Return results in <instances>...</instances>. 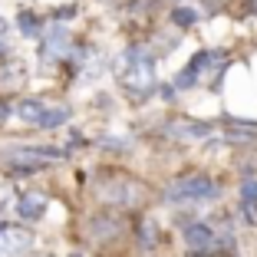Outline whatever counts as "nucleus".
I'll return each mask as SVG.
<instances>
[{"mask_svg":"<svg viewBox=\"0 0 257 257\" xmlns=\"http://www.w3.org/2000/svg\"><path fill=\"white\" fill-rule=\"evenodd\" d=\"M115 73H119V83L125 86L132 96H145V92L155 86V63L149 60L145 50H128V53L115 63Z\"/></svg>","mask_w":257,"mask_h":257,"instance_id":"f257e3e1","label":"nucleus"},{"mask_svg":"<svg viewBox=\"0 0 257 257\" xmlns=\"http://www.w3.org/2000/svg\"><path fill=\"white\" fill-rule=\"evenodd\" d=\"M218 191H214V182L208 178V175H188V178H182V182H175L172 191H168V198H182V201H204V198H214Z\"/></svg>","mask_w":257,"mask_h":257,"instance_id":"f03ea898","label":"nucleus"},{"mask_svg":"<svg viewBox=\"0 0 257 257\" xmlns=\"http://www.w3.org/2000/svg\"><path fill=\"white\" fill-rule=\"evenodd\" d=\"M221 66V53L218 50H208V53H198L195 60L188 63V69L185 73H178V79H175V86L178 89H188V86H195L198 79H204V76L211 73V69Z\"/></svg>","mask_w":257,"mask_h":257,"instance_id":"7ed1b4c3","label":"nucleus"},{"mask_svg":"<svg viewBox=\"0 0 257 257\" xmlns=\"http://www.w3.org/2000/svg\"><path fill=\"white\" fill-rule=\"evenodd\" d=\"M99 198L109 204H136L139 198H142V191H139L136 182H125V178H119V182H106V185H99Z\"/></svg>","mask_w":257,"mask_h":257,"instance_id":"20e7f679","label":"nucleus"},{"mask_svg":"<svg viewBox=\"0 0 257 257\" xmlns=\"http://www.w3.org/2000/svg\"><path fill=\"white\" fill-rule=\"evenodd\" d=\"M4 159H7V162H23L20 168H27V172H30V168H40V165H50V162L63 159V152L60 149H30V145H27V149L7 152Z\"/></svg>","mask_w":257,"mask_h":257,"instance_id":"39448f33","label":"nucleus"},{"mask_svg":"<svg viewBox=\"0 0 257 257\" xmlns=\"http://www.w3.org/2000/svg\"><path fill=\"white\" fill-rule=\"evenodd\" d=\"M33 237L23 231V227H14V224H4L0 227V257H20L23 250L30 247Z\"/></svg>","mask_w":257,"mask_h":257,"instance_id":"423d86ee","label":"nucleus"},{"mask_svg":"<svg viewBox=\"0 0 257 257\" xmlns=\"http://www.w3.org/2000/svg\"><path fill=\"white\" fill-rule=\"evenodd\" d=\"M43 211H46V198L40 195V191H23V195L17 198V214H20V218L37 221V218H43Z\"/></svg>","mask_w":257,"mask_h":257,"instance_id":"0eeeda50","label":"nucleus"},{"mask_svg":"<svg viewBox=\"0 0 257 257\" xmlns=\"http://www.w3.org/2000/svg\"><path fill=\"white\" fill-rule=\"evenodd\" d=\"M66 50H69V33L66 30H53L50 40L43 43V50H40V56H43L46 63H56V60H63Z\"/></svg>","mask_w":257,"mask_h":257,"instance_id":"6e6552de","label":"nucleus"},{"mask_svg":"<svg viewBox=\"0 0 257 257\" xmlns=\"http://www.w3.org/2000/svg\"><path fill=\"white\" fill-rule=\"evenodd\" d=\"M185 241H188V247H195V250L211 247L214 244V231L208 224H188L185 227Z\"/></svg>","mask_w":257,"mask_h":257,"instance_id":"1a4fd4ad","label":"nucleus"},{"mask_svg":"<svg viewBox=\"0 0 257 257\" xmlns=\"http://www.w3.org/2000/svg\"><path fill=\"white\" fill-rule=\"evenodd\" d=\"M43 112H46V106H40L37 99H23V102H17V119L30 122V125H40Z\"/></svg>","mask_w":257,"mask_h":257,"instance_id":"9d476101","label":"nucleus"},{"mask_svg":"<svg viewBox=\"0 0 257 257\" xmlns=\"http://www.w3.org/2000/svg\"><path fill=\"white\" fill-rule=\"evenodd\" d=\"M175 136H191V139H204L211 132V125H204V122H175L172 125Z\"/></svg>","mask_w":257,"mask_h":257,"instance_id":"9b49d317","label":"nucleus"},{"mask_svg":"<svg viewBox=\"0 0 257 257\" xmlns=\"http://www.w3.org/2000/svg\"><path fill=\"white\" fill-rule=\"evenodd\" d=\"M63 122H69V109L56 106V109H46V112H43L40 125H43V128H56V125H63Z\"/></svg>","mask_w":257,"mask_h":257,"instance_id":"f8f14e48","label":"nucleus"},{"mask_svg":"<svg viewBox=\"0 0 257 257\" xmlns=\"http://www.w3.org/2000/svg\"><path fill=\"white\" fill-rule=\"evenodd\" d=\"M17 27H20L23 37H40V17H37V14H30V10L17 17Z\"/></svg>","mask_w":257,"mask_h":257,"instance_id":"ddd939ff","label":"nucleus"},{"mask_svg":"<svg viewBox=\"0 0 257 257\" xmlns=\"http://www.w3.org/2000/svg\"><path fill=\"white\" fill-rule=\"evenodd\" d=\"M20 83H23L20 66H4L0 69V86H4V89H14V86H20Z\"/></svg>","mask_w":257,"mask_h":257,"instance_id":"4468645a","label":"nucleus"},{"mask_svg":"<svg viewBox=\"0 0 257 257\" xmlns=\"http://www.w3.org/2000/svg\"><path fill=\"white\" fill-rule=\"evenodd\" d=\"M155 237H159V227L152 224V221H142V224H139V244H142V247H152Z\"/></svg>","mask_w":257,"mask_h":257,"instance_id":"2eb2a0df","label":"nucleus"},{"mask_svg":"<svg viewBox=\"0 0 257 257\" xmlns=\"http://www.w3.org/2000/svg\"><path fill=\"white\" fill-rule=\"evenodd\" d=\"M172 20L178 23V27H191V23L198 20V14H195V10H191V7H178V10H175V14H172Z\"/></svg>","mask_w":257,"mask_h":257,"instance_id":"dca6fc26","label":"nucleus"},{"mask_svg":"<svg viewBox=\"0 0 257 257\" xmlns=\"http://www.w3.org/2000/svg\"><path fill=\"white\" fill-rule=\"evenodd\" d=\"M241 198L247 204H257V178H247V182L241 185Z\"/></svg>","mask_w":257,"mask_h":257,"instance_id":"f3484780","label":"nucleus"},{"mask_svg":"<svg viewBox=\"0 0 257 257\" xmlns=\"http://www.w3.org/2000/svg\"><path fill=\"white\" fill-rule=\"evenodd\" d=\"M10 204V188H0V211Z\"/></svg>","mask_w":257,"mask_h":257,"instance_id":"a211bd4d","label":"nucleus"},{"mask_svg":"<svg viewBox=\"0 0 257 257\" xmlns=\"http://www.w3.org/2000/svg\"><path fill=\"white\" fill-rule=\"evenodd\" d=\"M4 30H7V23L0 20V50H4Z\"/></svg>","mask_w":257,"mask_h":257,"instance_id":"6ab92c4d","label":"nucleus"},{"mask_svg":"<svg viewBox=\"0 0 257 257\" xmlns=\"http://www.w3.org/2000/svg\"><path fill=\"white\" fill-rule=\"evenodd\" d=\"M0 119H4V109H0Z\"/></svg>","mask_w":257,"mask_h":257,"instance_id":"aec40b11","label":"nucleus"}]
</instances>
